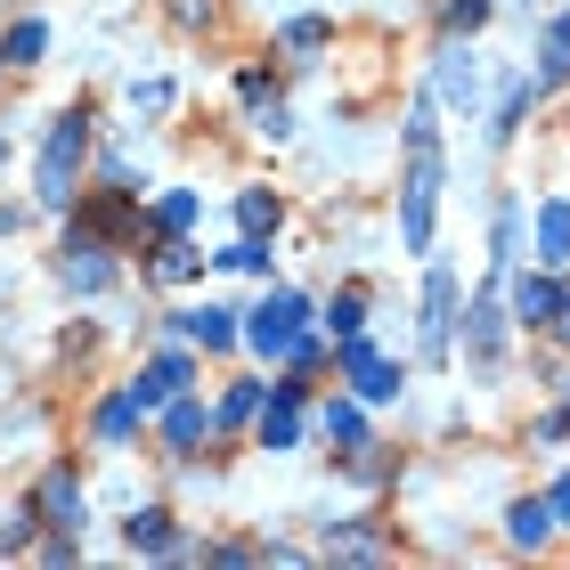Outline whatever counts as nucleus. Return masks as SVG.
Masks as SVG:
<instances>
[{
	"mask_svg": "<svg viewBox=\"0 0 570 570\" xmlns=\"http://www.w3.org/2000/svg\"><path fill=\"white\" fill-rule=\"evenodd\" d=\"M204 269V253L196 245H164V253H155V277H164V285H188Z\"/></svg>",
	"mask_w": 570,
	"mask_h": 570,
	"instance_id": "nucleus-27",
	"label": "nucleus"
},
{
	"mask_svg": "<svg viewBox=\"0 0 570 570\" xmlns=\"http://www.w3.org/2000/svg\"><path fill=\"white\" fill-rule=\"evenodd\" d=\"M538 262H547V269L570 262V204H562V196L538 204Z\"/></svg>",
	"mask_w": 570,
	"mask_h": 570,
	"instance_id": "nucleus-16",
	"label": "nucleus"
},
{
	"mask_svg": "<svg viewBox=\"0 0 570 570\" xmlns=\"http://www.w3.org/2000/svg\"><path fill=\"white\" fill-rule=\"evenodd\" d=\"M326 554H351V562H383V538H375V530H334V538H326Z\"/></svg>",
	"mask_w": 570,
	"mask_h": 570,
	"instance_id": "nucleus-29",
	"label": "nucleus"
},
{
	"mask_svg": "<svg viewBox=\"0 0 570 570\" xmlns=\"http://www.w3.org/2000/svg\"><path fill=\"white\" fill-rule=\"evenodd\" d=\"M131 107L139 115H171V82H131Z\"/></svg>",
	"mask_w": 570,
	"mask_h": 570,
	"instance_id": "nucleus-32",
	"label": "nucleus"
},
{
	"mask_svg": "<svg viewBox=\"0 0 570 570\" xmlns=\"http://www.w3.org/2000/svg\"><path fill=\"white\" fill-rule=\"evenodd\" d=\"M122 547H131V554H196V547H179V538H171V513L164 505L122 513Z\"/></svg>",
	"mask_w": 570,
	"mask_h": 570,
	"instance_id": "nucleus-11",
	"label": "nucleus"
},
{
	"mask_svg": "<svg viewBox=\"0 0 570 570\" xmlns=\"http://www.w3.org/2000/svg\"><path fill=\"white\" fill-rule=\"evenodd\" d=\"M449 309H456V277L432 269L424 277V358H449Z\"/></svg>",
	"mask_w": 570,
	"mask_h": 570,
	"instance_id": "nucleus-12",
	"label": "nucleus"
},
{
	"mask_svg": "<svg viewBox=\"0 0 570 570\" xmlns=\"http://www.w3.org/2000/svg\"><path fill=\"white\" fill-rule=\"evenodd\" d=\"M213 262H220V269H245V277H269V245H262V237H237V245H220Z\"/></svg>",
	"mask_w": 570,
	"mask_h": 570,
	"instance_id": "nucleus-25",
	"label": "nucleus"
},
{
	"mask_svg": "<svg viewBox=\"0 0 570 570\" xmlns=\"http://www.w3.org/2000/svg\"><path fill=\"white\" fill-rule=\"evenodd\" d=\"M17 228H24V213H17V204H0V237H17Z\"/></svg>",
	"mask_w": 570,
	"mask_h": 570,
	"instance_id": "nucleus-36",
	"label": "nucleus"
},
{
	"mask_svg": "<svg viewBox=\"0 0 570 570\" xmlns=\"http://www.w3.org/2000/svg\"><path fill=\"white\" fill-rule=\"evenodd\" d=\"M481 17H489V0H449V24H464V33H473Z\"/></svg>",
	"mask_w": 570,
	"mask_h": 570,
	"instance_id": "nucleus-33",
	"label": "nucleus"
},
{
	"mask_svg": "<svg viewBox=\"0 0 570 570\" xmlns=\"http://www.w3.org/2000/svg\"><path fill=\"white\" fill-rule=\"evenodd\" d=\"M326 326H334V334L351 343V334L367 326V294H358V285H351V294H334V302H326Z\"/></svg>",
	"mask_w": 570,
	"mask_h": 570,
	"instance_id": "nucleus-26",
	"label": "nucleus"
},
{
	"mask_svg": "<svg viewBox=\"0 0 570 570\" xmlns=\"http://www.w3.org/2000/svg\"><path fill=\"white\" fill-rule=\"evenodd\" d=\"M253 131H262V139H285V131H294V115H285L277 98H253Z\"/></svg>",
	"mask_w": 570,
	"mask_h": 570,
	"instance_id": "nucleus-30",
	"label": "nucleus"
},
{
	"mask_svg": "<svg viewBox=\"0 0 570 570\" xmlns=\"http://www.w3.org/2000/svg\"><path fill=\"white\" fill-rule=\"evenodd\" d=\"M171 17H179V24H188V33H196V24H204V17H213V0H171Z\"/></svg>",
	"mask_w": 570,
	"mask_h": 570,
	"instance_id": "nucleus-34",
	"label": "nucleus"
},
{
	"mask_svg": "<svg viewBox=\"0 0 570 570\" xmlns=\"http://www.w3.org/2000/svg\"><path fill=\"white\" fill-rule=\"evenodd\" d=\"M262 449L269 456H294L302 449V383H269V400H262Z\"/></svg>",
	"mask_w": 570,
	"mask_h": 570,
	"instance_id": "nucleus-5",
	"label": "nucleus"
},
{
	"mask_svg": "<svg viewBox=\"0 0 570 570\" xmlns=\"http://www.w3.org/2000/svg\"><path fill=\"white\" fill-rule=\"evenodd\" d=\"M547 82H570V17L547 24V49H538V90Z\"/></svg>",
	"mask_w": 570,
	"mask_h": 570,
	"instance_id": "nucleus-23",
	"label": "nucleus"
},
{
	"mask_svg": "<svg viewBox=\"0 0 570 570\" xmlns=\"http://www.w3.org/2000/svg\"><path fill=\"white\" fill-rule=\"evenodd\" d=\"M58 277H66V294H107L115 262H107V245H98V237H66L58 245Z\"/></svg>",
	"mask_w": 570,
	"mask_h": 570,
	"instance_id": "nucleus-7",
	"label": "nucleus"
},
{
	"mask_svg": "<svg viewBox=\"0 0 570 570\" xmlns=\"http://www.w3.org/2000/svg\"><path fill=\"white\" fill-rule=\"evenodd\" d=\"M41 522H58V530H82L90 522V489L66 473V464H49L41 473Z\"/></svg>",
	"mask_w": 570,
	"mask_h": 570,
	"instance_id": "nucleus-8",
	"label": "nucleus"
},
{
	"mask_svg": "<svg viewBox=\"0 0 570 570\" xmlns=\"http://www.w3.org/2000/svg\"><path fill=\"white\" fill-rule=\"evenodd\" d=\"M285 49H302V58H309V49H326V24L318 17H294V24H285Z\"/></svg>",
	"mask_w": 570,
	"mask_h": 570,
	"instance_id": "nucleus-31",
	"label": "nucleus"
},
{
	"mask_svg": "<svg viewBox=\"0 0 570 570\" xmlns=\"http://www.w3.org/2000/svg\"><path fill=\"white\" fill-rule=\"evenodd\" d=\"M302 343H309V302L302 294H269L245 318V351H262V358H285V367H294Z\"/></svg>",
	"mask_w": 570,
	"mask_h": 570,
	"instance_id": "nucleus-3",
	"label": "nucleus"
},
{
	"mask_svg": "<svg viewBox=\"0 0 570 570\" xmlns=\"http://www.w3.org/2000/svg\"><path fill=\"white\" fill-rule=\"evenodd\" d=\"M262 400H269V383H237V392L220 400V424H253V416H262Z\"/></svg>",
	"mask_w": 570,
	"mask_h": 570,
	"instance_id": "nucleus-28",
	"label": "nucleus"
},
{
	"mask_svg": "<svg viewBox=\"0 0 570 570\" xmlns=\"http://www.w3.org/2000/svg\"><path fill=\"white\" fill-rule=\"evenodd\" d=\"M90 164V115L73 107L49 122V147H41V171H33V196H41V213H66L73 204V179H82Z\"/></svg>",
	"mask_w": 570,
	"mask_h": 570,
	"instance_id": "nucleus-1",
	"label": "nucleus"
},
{
	"mask_svg": "<svg viewBox=\"0 0 570 570\" xmlns=\"http://www.w3.org/2000/svg\"><path fill=\"white\" fill-rule=\"evenodd\" d=\"M0 164H9V131H0Z\"/></svg>",
	"mask_w": 570,
	"mask_h": 570,
	"instance_id": "nucleus-38",
	"label": "nucleus"
},
{
	"mask_svg": "<svg viewBox=\"0 0 570 570\" xmlns=\"http://www.w3.org/2000/svg\"><path fill=\"white\" fill-rule=\"evenodd\" d=\"M554 309H562L554 277H513V318H522V326H554Z\"/></svg>",
	"mask_w": 570,
	"mask_h": 570,
	"instance_id": "nucleus-15",
	"label": "nucleus"
},
{
	"mask_svg": "<svg viewBox=\"0 0 570 570\" xmlns=\"http://www.w3.org/2000/svg\"><path fill=\"white\" fill-rule=\"evenodd\" d=\"M326 440H343V449H367V407H358V400H326Z\"/></svg>",
	"mask_w": 570,
	"mask_h": 570,
	"instance_id": "nucleus-22",
	"label": "nucleus"
},
{
	"mask_svg": "<svg viewBox=\"0 0 570 570\" xmlns=\"http://www.w3.org/2000/svg\"><path fill=\"white\" fill-rule=\"evenodd\" d=\"M432 204H440V155H432V139H407V188H400V245L407 253L432 245Z\"/></svg>",
	"mask_w": 570,
	"mask_h": 570,
	"instance_id": "nucleus-2",
	"label": "nucleus"
},
{
	"mask_svg": "<svg viewBox=\"0 0 570 570\" xmlns=\"http://www.w3.org/2000/svg\"><path fill=\"white\" fill-rule=\"evenodd\" d=\"M213 424H220V416H204V400H188V392H179V400H171V416H164V440H171V456H188V449H196V440L213 432Z\"/></svg>",
	"mask_w": 570,
	"mask_h": 570,
	"instance_id": "nucleus-17",
	"label": "nucleus"
},
{
	"mask_svg": "<svg viewBox=\"0 0 570 570\" xmlns=\"http://www.w3.org/2000/svg\"><path fill=\"white\" fill-rule=\"evenodd\" d=\"M530 98H538V82H530V73H505V90H498V107H489V139H513V131H522V115H530Z\"/></svg>",
	"mask_w": 570,
	"mask_h": 570,
	"instance_id": "nucleus-14",
	"label": "nucleus"
},
{
	"mask_svg": "<svg viewBox=\"0 0 570 570\" xmlns=\"http://www.w3.org/2000/svg\"><path fill=\"white\" fill-rule=\"evenodd\" d=\"M343 375H351L358 400H400V367L367 343V334H351V343H343Z\"/></svg>",
	"mask_w": 570,
	"mask_h": 570,
	"instance_id": "nucleus-6",
	"label": "nucleus"
},
{
	"mask_svg": "<svg viewBox=\"0 0 570 570\" xmlns=\"http://www.w3.org/2000/svg\"><path fill=\"white\" fill-rule=\"evenodd\" d=\"M237 228H245V237H277V196L269 188H245L237 196Z\"/></svg>",
	"mask_w": 570,
	"mask_h": 570,
	"instance_id": "nucleus-24",
	"label": "nucleus"
},
{
	"mask_svg": "<svg viewBox=\"0 0 570 570\" xmlns=\"http://www.w3.org/2000/svg\"><path fill=\"white\" fill-rule=\"evenodd\" d=\"M188 343H204V351H237L245 343V326H237V309H220V302H196V309H179L171 318Z\"/></svg>",
	"mask_w": 570,
	"mask_h": 570,
	"instance_id": "nucleus-10",
	"label": "nucleus"
},
{
	"mask_svg": "<svg viewBox=\"0 0 570 570\" xmlns=\"http://www.w3.org/2000/svg\"><path fill=\"white\" fill-rule=\"evenodd\" d=\"M464 351H473V367H498V351H505V309H498V294H481V302H473Z\"/></svg>",
	"mask_w": 570,
	"mask_h": 570,
	"instance_id": "nucleus-13",
	"label": "nucleus"
},
{
	"mask_svg": "<svg viewBox=\"0 0 570 570\" xmlns=\"http://www.w3.org/2000/svg\"><path fill=\"white\" fill-rule=\"evenodd\" d=\"M554 334H562V343H570V302H562V309H554Z\"/></svg>",
	"mask_w": 570,
	"mask_h": 570,
	"instance_id": "nucleus-37",
	"label": "nucleus"
},
{
	"mask_svg": "<svg viewBox=\"0 0 570 570\" xmlns=\"http://www.w3.org/2000/svg\"><path fill=\"white\" fill-rule=\"evenodd\" d=\"M547 530H554V513H547V498H522L505 513V538L513 547H547Z\"/></svg>",
	"mask_w": 570,
	"mask_h": 570,
	"instance_id": "nucleus-20",
	"label": "nucleus"
},
{
	"mask_svg": "<svg viewBox=\"0 0 570 570\" xmlns=\"http://www.w3.org/2000/svg\"><path fill=\"white\" fill-rule=\"evenodd\" d=\"M139 416H147V407H139V392H115L107 407H98V449H122V440L139 432Z\"/></svg>",
	"mask_w": 570,
	"mask_h": 570,
	"instance_id": "nucleus-18",
	"label": "nucleus"
},
{
	"mask_svg": "<svg viewBox=\"0 0 570 570\" xmlns=\"http://www.w3.org/2000/svg\"><path fill=\"white\" fill-rule=\"evenodd\" d=\"M196 220H204V196H196V188H171V196H155V228H171V237H188Z\"/></svg>",
	"mask_w": 570,
	"mask_h": 570,
	"instance_id": "nucleus-21",
	"label": "nucleus"
},
{
	"mask_svg": "<svg viewBox=\"0 0 570 570\" xmlns=\"http://www.w3.org/2000/svg\"><path fill=\"white\" fill-rule=\"evenodd\" d=\"M547 513H554V522H562V530H570V473H562V481H554V498H547Z\"/></svg>",
	"mask_w": 570,
	"mask_h": 570,
	"instance_id": "nucleus-35",
	"label": "nucleus"
},
{
	"mask_svg": "<svg viewBox=\"0 0 570 570\" xmlns=\"http://www.w3.org/2000/svg\"><path fill=\"white\" fill-rule=\"evenodd\" d=\"M432 98H440V107H456L464 122H473V115H481V58H473V49H464V41H449V49H440V73H432Z\"/></svg>",
	"mask_w": 570,
	"mask_h": 570,
	"instance_id": "nucleus-4",
	"label": "nucleus"
},
{
	"mask_svg": "<svg viewBox=\"0 0 570 570\" xmlns=\"http://www.w3.org/2000/svg\"><path fill=\"white\" fill-rule=\"evenodd\" d=\"M0 58H9V66H41V58H49V24H41V17H17L9 41H0Z\"/></svg>",
	"mask_w": 570,
	"mask_h": 570,
	"instance_id": "nucleus-19",
	"label": "nucleus"
},
{
	"mask_svg": "<svg viewBox=\"0 0 570 570\" xmlns=\"http://www.w3.org/2000/svg\"><path fill=\"white\" fill-rule=\"evenodd\" d=\"M188 383H196V358H188V351H164L155 367H139L131 392H139V407H171L179 392H188Z\"/></svg>",
	"mask_w": 570,
	"mask_h": 570,
	"instance_id": "nucleus-9",
	"label": "nucleus"
}]
</instances>
